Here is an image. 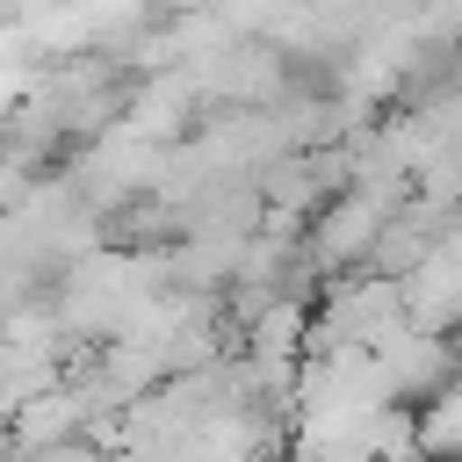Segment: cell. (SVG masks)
<instances>
[{"mask_svg":"<svg viewBox=\"0 0 462 462\" xmlns=\"http://www.w3.org/2000/svg\"><path fill=\"white\" fill-rule=\"evenodd\" d=\"M404 195L397 188H368V180H346V195H332L310 224V267H354V260H375V238L390 224Z\"/></svg>","mask_w":462,"mask_h":462,"instance_id":"cell-1","label":"cell"},{"mask_svg":"<svg viewBox=\"0 0 462 462\" xmlns=\"http://www.w3.org/2000/svg\"><path fill=\"white\" fill-rule=\"evenodd\" d=\"M14 462H101V448L87 433H65V440H43V448H14Z\"/></svg>","mask_w":462,"mask_h":462,"instance_id":"cell-2","label":"cell"},{"mask_svg":"<svg viewBox=\"0 0 462 462\" xmlns=\"http://www.w3.org/2000/svg\"><path fill=\"white\" fill-rule=\"evenodd\" d=\"M440 22H448V29L462 36V0H440Z\"/></svg>","mask_w":462,"mask_h":462,"instance_id":"cell-3","label":"cell"}]
</instances>
